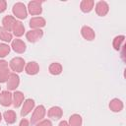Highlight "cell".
<instances>
[{
  "instance_id": "6da1fadb",
  "label": "cell",
  "mask_w": 126,
  "mask_h": 126,
  "mask_svg": "<svg viewBox=\"0 0 126 126\" xmlns=\"http://www.w3.org/2000/svg\"><path fill=\"white\" fill-rule=\"evenodd\" d=\"M12 13L16 18H18L20 20H24L28 17V9H27L26 5L22 2H17L13 5Z\"/></svg>"
},
{
  "instance_id": "7a4b0ae2",
  "label": "cell",
  "mask_w": 126,
  "mask_h": 126,
  "mask_svg": "<svg viewBox=\"0 0 126 126\" xmlns=\"http://www.w3.org/2000/svg\"><path fill=\"white\" fill-rule=\"evenodd\" d=\"M26 62L22 57H14L9 62V68L13 71V73H21L25 69Z\"/></svg>"
},
{
  "instance_id": "3957f363",
  "label": "cell",
  "mask_w": 126,
  "mask_h": 126,
  "mask_svg": "<svg viewBox=\"0 0 126 126\" xmlns=\"http://www.w3.org/2000/svg\"><path fill=\"white\" fill-rule=\"evenodd\" d=\"M46 114V109L43 105H38L35 107V109L33 110L32 114V117H31V120H30V123L32 125H35L37 122L41 121L44 116Z\"/></svg>"
},
{
  "instance_id": "277c9868",
  "label": "cell",
  "mask_w": 126,
  "mask_h": 126,
  "mask_svg": "<svg viewBox=\"0 0 126 126\" xmlns=\"http://www.w3.org/2000/svg\"><path fill=\"white\" fill-rule=\"evenodd\" d=\"M42 3L43 1L39 0H32L30 1L28 4V13H30L32 16H38L42 13Z\"/></svg>"
},
{
  "instance_id": "5b68a950",
  "label": "cell",
  "mask_w": 126,
  "mask_h": 126,
  "mask_svg": "<svg viewBox=\"0 0 126 126\" xmlns=\"http://www.w3.org/2000/svg\"><path fill=\"white\" fill-rule=\"evenodd\" d=\"M43 36V31L41 29H37V30H30L29 32H26V38L28 39V41L34 43L37 42L38 40H40Z\"/></svg>"
},
{
  "instance_id": "8992f818",
  "label": "cell",
  "mask_w": 126,
  "mask_h": 126,
  "mask_svg": "<svg viewBox=\"0 0 126 126\" xmlns=\"http://www.w3.org/2000/svg\"><path fill=\"white\" fill-rule=\"evenodd\" d=\"M10 74L9 63L6 60H0V83H7Z\"/></svg>"
},
{
  "instance_id": "52a82bcc",
  "label": "cell",
  "mask_w": 126,
  "mask_h": 126,
  "mask_svg": "<svg viewBox=\"0 0 126 126\" xmlns=\"http://www.w3.org/2000/svg\"><path fill=\"white\" fill-rule=\"evenodd\" d=\"M20 85V77L17 73H11L7 81V91H16Z\"/></svg>"
},
{
  "instance_id": "ba28073f",
  "label": "cell",
  "mask_w": 126,
  "mask_h": 126,
  "mask_svg": "<svg viewBox=\"0 0 126 126\" xmlns=\"http://www.w3.org/2000/svg\"><path fill=\"white\" fill-rule=\"evenodd\" d=\"M34 104H35V102L32 98H28V99L24 100V102L22 104V109H21V116L25 117L28 114H30L32 112V110H33Z\"/></svg>"
},
{
  "instance_id": "9c48e42d",
  "label": "cell",
  "mask_w": 126,
  "mask_h": 126,
  "mask_svg": "<svg viewBox=\"0 0 126 126\" xmlns=\"http://www.w3.org/2000/svg\"><path fill=\"white\" fill-rule=\"evenodd\" d=\"M11 48L18 54H23L26 49H27V45L26 43L20 39V38H16V39H13L11 41Z\"/></svg>"
},
{
  "instance_id": "30bf717a",
  "label": "cell",
  "mask_w": 126,
  "mask_h": 126,
  "mask_svg": "<svg viewBox=\"0 0 126 126\" xmlns=\"http://www.w3.org/2000/svg\"><path fill=\"white\" fill-rule=\"evenodd\" d=\"M13 101V94L10 91H2L0 93V104L2 106H10Z\"/></svg>"
},
{
  "instance_id": "8fae6325",
  "label": "cell",
  "mask_w": 126,
  "mask_h": 126,
  "mask_svg": "<svg viewBox=\"0 0 126 126\" xmlns=\"http://www.w3.org/2000/svg\"><path fill=\"white\" fill-rule=\"evenodd\" d=\"M94 10H95V13L97 16L104 17V16H106V14L109 11V6H108L107 2H105V1H98L94 6Z\"/></svg>"
},
{
  "instance_id": "7c38bea8",
  "label": "cell",
  "mask_w": 126,
  "mask_h": 126,
  "mask_svg": "<svg viewBox=\"0 0 126 126\" xmlns=\"http://www.w3.org/2000/svg\"><path fill=\"white\" fill-rule=\"evenodd\" d=\"M29 25H30V28H31L32 30H37V29H41V28L45 27L46 21H45L44 18L39 17V16H37V17H32V18L30 20Z\"/></svg>"
},
{
  "instance_id": "4fadbf2b",
  "label": "cell",
  "mask_w": 126,
  "mask_h": 126,
  "mask_svg": "<svg viewBox=\"0 0 126 126\" xmlns=\"http://www.w3.org/2000/svg\"><path fill=\"white\" fill-rule=\"evenodd\" d=\"M47 116L53 120H59L63 116V110L59 106H52L48 109Z\"/></svg>"
},
{
  "instance_id": "5bb4252c",
  "label": "cell",
  "mask_w": 126,
  "mask_h": 126,
  "mask_svg": "<svg viewBox=\"0 0 126 126\" xmlns=\"http://www.w3.org/2000/svg\"><path fill=\"white\" fill-rule=\"evenodd\" d=\"M81 34H82V36H83L86 40H89V41L94 40V37H95V32H94V31L91 27H89V26H84V27H82V29H81Z\"/></svg>"
},
{
  "instance_id": "9a60e30c",
  "label": "cell",
  "mask_w": 126,
  "mask_h": 126,
  "mask_svg": "<svg viewBox=\"0 0 126 126\" xmlns=\"http://www.w3.org/2000/svg\"><path fill=\"white\" fill-rule=\"evenodd\" d=\"M24 70L28 75H36L39 72V65L35 61H30L26 63Z\"/></svg>"
},
{
  "instance_id": "2e32d148",
  "label": "cell",
  "mask_w": 126,
  "mask_h": 126,
  "mask_svg": "<svg viewBox=\"0 0 126 126\" xmlns=\"http://www.w3.org/2000/svg\"><path fill=\"white\" fill-rule=\"evenodd\" d=\"M24 98H25V94L20 92V91H15L13 93V101H12V104L14 107L18 108L20 107L23 102H24Z\"/></svg>"
},
{
  "instance_id": "e0dca14e",
  "label": "cell",
  "mask_w": 126,
  "mask_h": 126,
  "mask_svg": "<svg viewBox=\"0 0 126 126\" xmlns=\"http://www.w3.org/2000/svg\"><path fill=\"white\" fill-rule=\"evenodd\" d=\"M109 109L112 111V112H120L123 107H124V104H123V101L119 98H113L110 100L109 104Z\"/></svg>"
},
{
  "instance_id": "ac0fdd59",
  "label": "cell",
  "mask_w": 126,
  "mask_h": 126,
  "mask_svg": "<svg viewBox=\"0 0 126 126\" xmlns=\"http://www.w3.org/2000/svg\"><path fill=\"white\" fill-rule=\"evenodd\" d=\"M16 21H17V20H16V18H15L14 16L7 15V16H5V17L3 18V20H2V27H3L5 30H7L8 32H11V31H12V28H13V26H14V24H15Z\"/></svg>"
},
{
  "instance_id": "d6986e66",
  "label": "cell",
  "mask_w": 126,
  "mask_h": 126,
  "mask_svg": "<svg viewBox=\"0 0 126 126\" xmlns=\"http://www.w3.org/2000/svg\"><path fill=\"white\" fill-rule=\"evenodd\" d=\"M11 32H13V34L15 36L20 37V36L24 35V33L26 32L25 31V26L23 25V23L21 21H16L15 24H14V26H13V28H12V31Z\"/></svg>"
},
{
  "instance_id": "ffe728a7",
  "label": "cell",
  "mask_w": 126,
  "mask_h": 126,
  "mask_svg": "<svg viewBox=\"0 0 126 126\" xmlns=\"http://www.w3.org/2000/svg\"><path fill=\"white\" fill-rule=\"evenodd\" d=\"M94 6V2L93 0H83L80 3V9L83 13H90Z\"/></svg>"
},
{
  "instance_id": "44dd1931",
  "label": "cell",
  "mask_w": 126,
  "mask_h": 126,
  "mask_svg": "<svg viewBox=\"0 0 126 126\" xmlns=\"http://www.w3.org/2000/svg\"><path fill=\"white\" fill-rule=\"evenodd\" d=\"M3 118L7 124H14L17 120V114L14 110H7L4 112Z\"/></svg>"
},
{
  "instance_id": "7402d4cb",
  "label": "cell",
  "mask_w": 126,
  "mask_h": 126,
  "mask_svg": "<svg viewBox=\"0 0 126 126\" xmlns=\"http://www.w3.org/2000/svg\"><path fill=\"white\" fill-rule=\"evenodd\" d=\"M62 70H63L62 65H61L60 63H58V62H53V63H51V64L49 65V67H48L49 73H50L51 75H54V76L60 75V74L62 73Z\"/></svg>"
},
{
  "instance_id": "603a6c76",
  "label": "cell",
  "mask_w": 126,
  "mask_h": 126,
  "mask_svg": "<svg viewBox=\"0 0 126 126\" xmlns=\"http://www.w3.org/2000/svg\"><path fill=\"white\" fill-rule=\"evenodd\" d=\"M0 39L5 43V42H11L13 40V34L5 30L3 27H0Z\"/></svg>"
},
{
  "instance_id": "cb8c5ba5",
  "label": "cell",
  "mask_w": 126,
  "mask_h": 126,
  "mask_svg": "<svg viewBox=\"0 0 126 126\" xmlns=\"http://www.w3.org/2000/svg\"><path fill=\"white\" fill-rule=\"evenodd\" d=\"M70 126H82L83 120H82V116L80 114H72L69 117V121H68Z\"/></svg>"
},
{
  "instance_id": "d4e9b609",
  "label": "cell",
  "mask_w": 126,
  "mask_h": 126,
  "mask_svg": "<svg viewBox=\"0 0 126 126\" xmlns=\"http://www.w3.org/2000/svg\"><path fill=\"white\" fill-rule=\"evenodd\" d=\"M124 40H125V36L124 35H117L113 38V41H112V46L113 48L116 50V51H119L124 43Z\"/></svg>"
},
{
  "instance_id": "484cf974",
  "label": "cell",
  "mask_w": 126,
  "mask_h": 126,
  "mask_svg": "<svg viewBox=\"0 0 126 126\" xmlns=\"http://www.w3.org/2000/svg\"><path fill=\"white\" fill-rule=\"evenodd\" d=\"M11 50V46H9L7 43H0V58L6 57Z\"/></svg>"
},
{
  "instance_id": "4316f807",
  "label": "cell",
  "mask_w": 126,
  "mask_h": 126,
  "mask_svg": "<svg viewBox=\"0 0 126 126\" xmlns=\"http://www.w3.org/2000/svg\"><path fill=\"white\" fill-rule=\"evenodd\" d=\"M34 126H52V123H51V121L48 120V119H42L41 121L37 122Z\"/></svg>"
},
{
  "instance_id": "83f0119b",
  "label": "cell",
  "mask_w": 126,
  "mask_h": 126,
  "mask_svg": "<svg viewBox=\"0 0 126 126\" xmlns=\"http://www.w3.org/2000/svg\"><path fill=\"white\" fill-rule=\"evenodd\" d=\"M7 9V2L5 0H0V13L5 12Z\"/></svg>"
},
{
  "instance_id": "f1b7e54d",
  "label": "cell",
  "mask_w": 126,
  "mask_h": 126,
  "mask_svg": "<svg viewBox=\"0 0 126 126\" xmlns=\"http://www.w3.org/2000/svg\"><path fill=\"white\" fill-rule=\"evenodd\" d=\"M19 126H30V121L26 118H23L21 121H20V124Z\"/></svg>"
},
{
  "instance_id": "f546056e",
  "label": "cell",
  "mask_w": 126,
  "mask_h": 126,
  "mask_svg": "<svg viewBox=\"0 0 126 126\" xmlns=\"http://www.w3.org/2000/svg\"><path fill=\"white\" fill-rule=\"evenodd\" d=\"M58 126H70V125H69L68 121H66V120H62V121L59 123Z\"/></svg>"
},
{
  "instance_id": "4dcf8cb0",
  "label": "cell",
  "mask_w": 126,
  "mask_h": 126,
  "mask_svg": "<svg viewBox=\"0 0 126 126\" xmlns=\"http://www.w3.org/2000/svg\"><path fill=\"white\" fill-rule=\"evenodd\" d=\"M2 121V114H1V112H0V122Z\"/></svg>"
},
{
  "instance_id": "1f68e13d",
  "label": "cell",
  "mask_w": 126,
  "mask_h": 126,
  "mask_svg": "<svg viewBox=\"0 0 126 126\" xmlns=\"http://www.w3.org/2000/svg\"><path fill=\"white\" fill-rule=\"evenodd\" d=\"M0 91H1V87H0Z\"/></svg>"
}]
</instances>
